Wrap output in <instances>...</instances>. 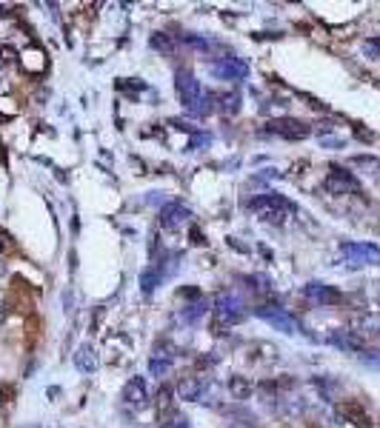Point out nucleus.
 <instances>
[{"mask_svg": "<svg viewBox=\"0 0 380 428\" xmlns=\"http://www.w3.org/2000/svg\"><path fill=\"white\" fill-rule=\"evenodd\" d=\"M3 15H6V9H3V6H0V17H3Z\"/></svg>", "mask_w": 380, "mask_h": 428, "instance_id": "f704fd0d", "label": "nucleus"}, {"mask_svg": "<svg viewBox=\"0 0 380 428\" xmlns=\"http://www.w3.org/2000/svg\"><path fill=\"white\" fill-rule=\"evenodd\" d=\"M206 312H209V300H206V297H198L192 305L180 308V320H183V323H189V326H195V323H198Z\"/></svg>", "mask_w": 380, "mask_h": 428, "instance_id": "2eb2a0df", "label": "nucleus"}, {"mask_svg": "<svg viewBox=\"0 0 380 428\" xmlns=\"http://www.w3.org/2000/svg\"><path fill=\"white\" fill-rule=\"evenodd\" d=\"M254 314H257L260 320H264V323L275 326L277 331H283V335H297V331H300V323H297L289 312L277 308V305H257V308H254Z\"/></svg>", "mask_w": 380, "mask_h": 428, "instance_id": "423d86ee", "label": "nucleus"}, {"mask_svg": "<svg viewBox=\"0 0 380 428\" xmlns=\"http://www.w3.org/2000/svg\"><path fill=\"white\" fill-rule=\"evenodd\" d=\"M0 274H3V263H0Z\"/></svg>", "mask_w": 380, "mask_h": 428, "instance_id": "c9c22d12", "label": "nucleus"}, {"mask_svg": "<svg viewBox=\"0 0 380 428\" xmlns=\"http://www.w3.org/2000/svg\"><path fill=\"white\" fill-rule=\"evenodd\" d=\"M160 271L157 269H146L144 274H140V289H144V294H152L155 289H157V285H160Z\"/></svg>", "mask_w": 380, "mask_h": 428, "instance_id": "412c9836", "label": "nucleus"}, {"mask_svg": "<svg viewBox=\"0 0 380 428\" xmlns=\"http://www.w3.org/2000/svg\"><path fill=\"white\" fill-rule=\"evenodd\" d=\"M178 357V346L169 340H157L155 343V360H166V363H175Z\"/></svg>", "mask_w": 380, "mask_h": 428, "instance_id": "aec40b11", "label": "nucleus"}, {"mask_svg": "<svg viewBox=\"0 0 380 428\" xmlns=\"http://www.w3.org/2000/svg\"><path fill=\"white\" fill-rule=\"evenodd\" d=\"M149 371H152V377H166V374L172 371V363H166V360H155V357H152Z\"/></svg>", "mask_w": 380, "mask_h": 428, "instance_id": "393cba45", "label": "nucleus"}, {"mask_svg": "<svg viewBox=\"0 0 380 428\" xmlns=\"http://www.w3.org/2000/svg\"><path fill=\"white\" fill-rule=\"evenodd\" d=\"M0 251H6V237L0 234Z\"/></svg>", "mask_w": 380, "mask_h": 428, "instance_id": "473e14b6", "label": "nucleus"}, {"mask_svg": "<svg viewBox=\"0 0 380 428\" xmlns=\"http://www.w3.org/2000/svg\"><path fill=\"white\" fill-rule=\"evenodd\" d=\"M340 254L346 257V263L352 269H361V266H380V249L372 243H343Z\"/></svg>", "mask_w": 380, "mask_h": 428, "instance_id": "20e7f679", "label": "nucleus"}, {"mask_svg": "<svg viewBox=\"0 0 380 428\" xmlns=\"http://www.w3.org/2000/svg\"><path fill=\"white\" fill-rule=\"evenodd\" d=\"M0 57H3L6 63H17V52L9 49V46H3V49H0Z\"/></svg>", "mask_w": 380, "mask_h": 428, "instance_id": "c756f323", "label": "nucleus"}, {"mask_svg": "<svg viewBox=\"0 0 380 428\" xmlns=\"http://www.w3.org/2000/svg\"><path fill=\"white\" fill-rule=\"evenodd\" d=\"M246 208L252 211V214H257L264 223H275V226H283L286 223L292 214L297 211L295 208V203H289L283 195H277V192H266V195H257V197H252L249 203H246Z\"/></svg>", "mask_w": 380, "mask_h": 428, "instance_id": "f257e3e1", "label": "nucleus"}, {"mask_svg": "<svg viewBox=\"0 0 380 428\" xmlns=\"http://www.w3.org/2000/svg\"><path fill=\"white\" fill-rule=\"evenodd\" d=\"M6 317V312H3V308H0V320H3Z\"/></svg>", "mask_w": 380, "mask_h": 428, "instance_id": "72a5a7b5", "label": "nucleus"}, {"mask_svg": "<svg viewBox=\"0 0 380 428\" xmlns=\"http://www.w3.org/2000/svg\"><path fill=\"white\" fill-rule=\"evenodd\" d=\"M326 340L335 348H340V351H363V346H366V340L361 335H354L352 328H335Z\"/></svg>", "mask_w": 380, "mask_h": 428, "instance_id": "ddd939ff", "label": "nucleus"}, {"mask_svg": "<svg viewBox=\"0 0 380 428\" xmlns=\"http://www.w3.org/2000/svg\"><path fill=\"white\" fill-rule=\"evenodd\" d=\"M320 143H323V146H329V149H343L340 137H320Z\"/></svg>", "mask_w": 380, "mask_h": 428, "instance_id": "c85d7f7f", "label": "nucleus"}, {"mask_svg": "<svg viewBox=\"0 0 380 428\" xmlns=\"http://www.w3.org/2000/svg\"><path fill=\"white\" fill-rule=\"evenodd\" d=\"M303 297L315 305H338L343 303V294L335 289V285H326V283H306L303 285Z\"/></svg>", "mask_w": 380, "mask_h": 428, "instance_id": "1a4fd4ad", "label": "nucleus"}, {"mask_svg": "<svg viewBox=\"0 0 380 428\" xmlns=\"http://www.w3.org/2000/svg\"><path fill=\"white\" fill-rule=\"evenodd\" d=\"M192 220V211H189L183 203H166L160 208V226L163 229H180Z\"/></svg>", "mask_w": 380, "mask_h": 428, "instance_id": "9b49d317", "label": "nucleus"}, {"mask_svg": "<svg viewBox=\"0 0 380 428\" xmlns=\"http://www.w3.org/2000/svg\"><path fill=\"white\" fill-rule=\"evenodd\" d=\"M229 394L234 397V400H249L252 394H254V386L249 383V377H241V374H234L232 380H229Z\"/></svg>", "mask_w": 380, "mask_h": 428, "instance_id": "dca6fc26", "label": "nucleus"}, {"mask_svg": "<svg viewBox=\"0 0 380 428\" xmlns=\"http://www.w3.org/2000/svg\"><path fill=\"white\" fill-rule=\"evenodd\" d=\"M175 91H178V100H180L189 112H195L198 100L203 98V89H200L198 78H195L189 69H178V75H175Z\"/></svg>", "mask_w": 380, "mask_h": 428, "instance_id": "7ed1b4c3", "label": "nucleus"}, {"mask_svg": "<svg viewBox=\"0 0 380 428\" xmlns=\"http://www.w3.org/2000/svg\"><path fill=\"white\" fill-rule=\"evenodd\" d=\"M246 285H252V292H257V294H269L272 292V280L264 277V274H249Z\"/></svg>", "mask_w": 380, "mask_h": 428, "instance_id": "4be33fe9", "label": "nucleus"}, {"mask_svg": "<svg viewBox=\"0 0 380 428\" xmlns=\"http://www.w3.org/2000/svg\"><path fill=\"white\" fill-rule=\"evenodd\" d=\"M183 40H186L189 46H195V49H200V52L211 49V40H206V37H198V35H183Z\"/></svg>", "mask_w": 380, "mask_h": 428, "instance_id": "a878e982", "label": "nucleus"}, {"mask_svg": "<svg viewBox=\"0 0 380 428\" xmlns=\"http://www.w3.org/2000/svg\"><path fill=\"white\" fill-rule=\"evenodd\" d=\"M215 94H211V91H203V98L198 100V106H195V112L192 114H198V117H206V114H211V112H215Z\"/></svg>", "mask_w": 380, "mask_h": 428, "instance_id": "5701e85b", "label": "nucleus"}, {"mask_svg": "<svg viewBox=\"0 0 380 428\" xmlns=\"http://www.w3.org/2000/svg\"><path fill=\"white\" fill-rule=\"evenodd\" d=\"M149 46H152L155 52L166 55V57H172V55H175V40H172L169 35H163V32H155L152 40H149Z\"/></svg>", "mask_w": 380, "mask_h": 428, "instance_id": "a211bd4d", "label": "nucleus"}, {"mask_svg": "<svg viewBox=\"0 0 380 428\" xmlns=\"http://www.w3.org/2000/svg\"><path fill=\"white\" fill-rule=\"evenodd\" d=\"M323 188L329 195H354V192H361V183H358V177H354V175L340 169V166H331V172L326 177Z\"/></svg>", "mask_w": 380, "mask_h": 428, "instance_id": "6e6552de", "label": "nucleus"}, {"mask_svg": "<svg viewBox=\"0 0 380 428\" xmlns=\"http://www.w3.org/2000/svg\"><path fill=\"white\" fill-rule=\"evenodd\" d=\"M361 363L380 368V351H363V354H361Z\"/></svg>", "mask_w": 380, "mask_h": 428, "instance_id": "cd10ccee", "label": "nucleus"}, {"mask_svg": "<svg viewBox=\"0 0 380 428\" xmlns=\"http://www.w3.org/2000/svg\"><path fill=\"white\" fill-rule=\"evenodd\" d=\"M340 417H346V420H349V422H354V425H366V422H369V417H366L363 406H361V402H354V400L340 402Z\"/></svg>", "mask_w": 380, "mask_h": 428, "instance_id": "f3484780", "label": "nucleus"}, {"mask_svg": "<svg viewBox=\"0 0 380 428\" xmlns=\"http://www.w3.org/2000/svg\"><path fill=\"white\" fill-rule=\"evenodd\" d=\"M218 100H221V103H218V109H221L226 117H232V114H237V112H241V94H237V91L221 94Z\"/></svg>", "mask_w": 380, "mask_h": 428, "instance_id": "6ab92c4d", "label": "nucleus"}, {"mask_svg": "<svg viewBox=\"0 0 380 428\" xmlns=\"http://www.w3.org/2000/svg\"><path fill=\"white\" fill-rule=\"evenodd\" d=\"M192 243H203V234H200V229H192Z\"/></svg>", "mask_w": 380, "mask_h": 428, "instance_id": "7c9ffc66", "label": "nucleus"}, {"mask_svg": "<svg viewBox=\"0 0 380 428\" xmlns=\"http://www.w3.org/2000/svg\"><path fill=\"white\" fill-rule=\"evenodd\" d=\"M175 428H192V425H189V420H186V417H180V420H178V425H175Z\"/></svg>", "mask_w": 380, "mask_h": 428, "instance_id": "2f4dec72", "label": "nucleus"}, {"mask_svg": "<svg viewBox=\"0 0 380 428\" xmlns=\"http://www.w3.org/2000/svg\"><path fill=\"white\" fill-rule=\"evenodd\" d=\"M211 143V134H192V140H189V152H195V149H200V146H209Z\"/></svg>", "mask_w": 380, "mask_h": 428, "instance_id": "bb28decb", "label": "nucleus"}, {"mask_svg": "<svg viewBox=\"0 0 380 428\" xmlns=\"http://www.w3.org/2000/svg\"><path fill=\"white\" fill-rule=\"evenodd\" d=\"M209 389V380L200 377V374H189V377H180V383H178V397L186 400V402H198L203 400V391Z\"/></svg>", "mask_w": 380, "mask_h": 428, "instance_id": "9d476101", "label": "nucleus"}, {"mask_svg": "<svg viewBox=\"0 0 380 428\" xmlns=\"http://www.w3.org/2000/svg\"><path fill=\"white\" fill-rule=\"evenodd\" d=\"M209 71L215 75L218 80H246L249 78V63L241 57H221L215 63H209Z\"/></svg>", "mask_w": 380, "mask_h": 428, "instance_id": "0eeeda50", "label": "nucleus"}, {"mask_svg": "<svg viewBox=\"0 0 380 428\" xmlns=\"http://www.w3.org/2000/svg\"><path fill=\"white\" fill-rule=\"evenodd\" d=\"M172 389L169 386H160L157 391V414H166V411H172Z\"/></svg>", "mask_w": 380, "mask_h": 428, "instance_id": "b1692460", "label": "nucleus"}, {"mask_svg": "<svg viewBox=\"0 0 380 428\" xmlns=\"http://www.w3.org/2000/svg\"><path fill=\"white\" fill-rule=\"evenodd\" d=\"M264 132L286 137V140H306L309 134H312V126L303 123V121H295V117H272Z\"/></svg>", "mask_w": 380, "mask_h": 428, "instance_id": "39448f33", "label": "nucleus"}, {"mask_svg": "<svg viewBox=\"0 0 380 428\" xmlns=\"http://www.w3.org/2000/svg\"><path fill=\"white\" fill-rule=\"evenodd\" d=\"M75 366H78V371H83V374H92L94 368H98V354H94V348H92L89 343L78 346V351H75Z\"/></svg>", "mask_w": 380, "mask_h": 428, "instance_id": "4468645a", "label": "nucleus"}, {"mask_svg": "<svg viewBox=\"0 0 380 428\" xmlns=\"http://www.w3.org/2000/svg\"><path fill=\"white\" fill-rule=\"evenodd\" d=\"M123 402L132 406V409H146L149 406V391H146L144 377H132L123 386Z\"/></svg>", "mask_w": 380, "mask_h": 428, "instance_id": "f8f14e48", "label": "nucleus"}, {"mask_svg": "<svg viewBox=\"0 0 380 428\" xmlns=\"http://www.w3.org/2000/svg\"><path fill=\"white\" fill-rule=\"evenodd\" d=\"M243 300L237 297V294H232V292H226V294H218V300H215V335H223V326L229 328V326H237L243 317H246V312H243Z\"/></svg>", "mask_w": 380, "mask_h": 428, "instance_id": "f03ea898", "label": "nucleus"}]
</instances>
